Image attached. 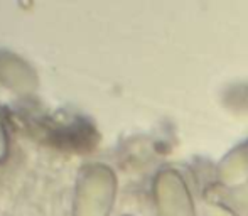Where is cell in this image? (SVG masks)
<instances>
[{
    "label": "cell",
    "mask_w": 248,
    "mask_h": 216,
    "mask_svg": "<svg viewBox=\"0 0 248 216\" xmlns=\"http://www.w3.org/2000/svg\"><path fill=\"white\" fill-rule=\"evenodd\" d=\"M26 123L31 132L62 151H90L96 142L95 128L81 118L26 117Z\"/></svg>",
    "instance_id": "obj_1"
},
{
    "label": "cell",
    "mask_w": 248,
    "mask_h": 216,
    "mask_svg": "<svg viewBox=\"0 0 248 216\" xmlns=\"http://www.w3.org/2000/svg\"><path fill=\"white\" fill-rule=\"evenodd\" d=\"M110 174L103 167H86L76 184L73 215L75 216H107L111 201Z\"/></svg>",
    "instance_id": "obj_2"
},
{
    "label": "cell",
    "mask_w": 248,
    "mask_h": 216,
    "mask_svg": "<svg viewBox=\"0 0 248 216\" xmlns=\"http://www.w3.org/2000/svg\"><path fill=\"white\" fill-rule=\"evenodd\" d=\"M0 85L20 96H31L36 93L39 78L26 59L0 49Z\"/></svg>",
    "instance_id": "obj_3"
},
{
    "label": "cell",
    "mask_w": 248,
    "mask_h": 216,
    "mask_svg": "<svg viewBox=\"0 0 248 216\" xmlns=\"http://www.w3.org/2000/svg\"><path fill=\"white\" fill-rule=\"evenodd\" d=\"M9 132H7V125H5V118L3 113L0 110V164L5 162L9 157Z\"/></svg>",
    "instance_id": "obj_4"
}]
</instances>
